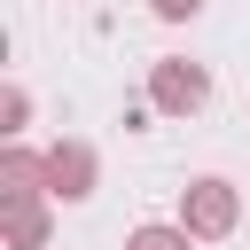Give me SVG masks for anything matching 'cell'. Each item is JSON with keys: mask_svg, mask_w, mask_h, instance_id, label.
<instances>
[{"mask_svg": "<svg viewBox=\"0 0 250 250\" xmlns=\"http://www.w3.org/2000/svg\"><path fill=\"white\" fill-rule=\"evenodd\" d=\"M195 242H227L234 227H242V188L234 180H219V172H203V180H188L180 188V211H172Z\"/></svg>", "mask_w": 250, "mask_h": 250, "instance_id": "cell-1", "label": "cell"}, {"mask_svg": "<svg viewBox=\"0 0 250 250\" xmlns=\"http://www.w3.org/2000/svg\"><path fill=\"white\" fill-rule=\"evenodd\" d=\"M148 16L156 23H188V16H203V0H148Z\"/></svg>", "mask_w": 250, "mask_h": 250, "instance_id": "cell-8", "label": "cell"}, {"mask_svg": "<svg viewBox=\"0 0 250 250\" xmlns=\"http://www.w3.org/2000/svg\"><path fill=\"white\" fill-rule=\"evenodd\" d=\"M203 102H211V70L203 62H188V55H156L148 62V109L156 117H180L188 125Z\"/></svg>", "mask_w": 250, "mask_h": 250, "instance_id": "cell-2", "label": "cell"}, {"mask_svg": "<svg viewBox=\"0 0 250 250\" xmlns=\"http://www.w3.org/2000/svg\"><path fill=\"white\" fill-rule=\"evenodd\" d=\"M125 250H195V234H188L180 219H141V227L125 234Z\"/></svg>", "mask_w": 250, "mask_h": 250, "instance_id": "cell-6", "label": "cell"}, {"mask_svg": "<svg viewBox=\"0 0 250 250\" xmlns=\"http://www.w3.org/2000/svg\"><path fill=\"white\" fill-rule=\"evenodd\" d=\"M94 188H102V156L86 141H55L47 148V195L55 203H86Z\"/></svg>", "mask_w": 250, "mask_h": 250, "instance_id": "cell-3", "label": "cell"}, {"mask_svg": "<svg viewBox=\"0 0 250 250\" xmlns=\"http://www.w3.org/2000/svg\"><path fill=\"white\" fill-rule=\"evenodd\" d=\"M55 195H23V203H0V242L8 250H47V234H55V211H47Z\"/></svg>", "mask_w": 250, "mask_h": 250, "instance_id": "cell-4", "label": "cell"}, {"mask_svg": "<svg viewBox=\"0 0 250 250\" xmlns=\"http://www.w3.org/2000/svg\"><path fill=\"white\" fill-rule=\"evenodd\" d=\"M23 195H47V156H31L23 141L0 148V203H23Z\"/></svg>", "mask_w": 250, "mask_h": 250, "instance_id": "cell-5", "label": "cell"}, {"mask_svg": "<svg viewBox=\"0 0 250 250\" xmlns=\"http://www.w3.org/2000/svg\"><path fill=\"white\" fill-rule=\"evenodd\" d=\"M23 125H31V94L8 78V86H0V141H23Z\"/></svg>", "mask_w": 250, "mask_h": 250, "instance_id": "cell-7", "label": "cell"}]
</instances>
